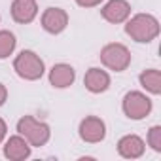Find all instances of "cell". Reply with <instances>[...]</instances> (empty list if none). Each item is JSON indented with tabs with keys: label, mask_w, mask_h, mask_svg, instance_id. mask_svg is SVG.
<instances>
[{
	"label": "cell",
	"mask_w": 161,
	"mask_h": 161,
	"mask_svg": "<svg viewBox=\"0 0 161 161\" xmlns=\"http://www.w3.org/2000/svg\"><path fill=\"white\" fill-rule=\"evenodd\" d=\"M6 99H8V91H6V87L2 84H0V106L6 103Z\"/></svg>",
	"instance_id": "18"
},
{
	"label": "cell",
	"mask_w": 161,
	"mask_h": 161,
	"mask_svg": "<svg viewBox=\"0 0 161 161\" xmlns=\"http://www.w3.org/2000/svg\"><path fill=\"white\" fill-rule=\"evenodd\" d=\"M74 78H76L74 68L70 64H64V63H59L49 70V84L53 87H59V89H64V87L72 86Z\"/></svg>",
	"instance_id": "11"
},
{
	"label": "cell",
	"mask_w": 161,
	"mask_h": 161,
	"mask_svg": "<svg viewBox=\"0 0 161 161\" xmlns=\"http://www.w3.org/2000/svg\"><path fill=\"white\" fill-rule=\"evenodd\" d=\"M101 61L114 72H123L131 64V53L123 44H108L101 51Z\"/></svg>",
	"instance_id": "4"
},
{
	"label": "cell",
	"mask_w": 161,
	"mask_h": 161,
	"mask_svg": "<svg viewBox=\"0 0 161 161\" xmlns=\"http://www.w3.org/2000/svg\"><path fill=\"white\" fill-rule=\"evenodd\" d=\"M14 68L15 72L23 78V80H38L44 74V61L34 53V51H21L15 61H14Z\"/></svg>",
	"instance_id": "3"
},
{
	"label": "cell",
	"mask_w": 161,
	"mask_h": 161,
	"mask_svg": "<svg viewBox=\"0 0 161 161\" xmlns=\"http://www.w3.org/2000/svg\"><path fill=\"white\" fill-rule=\"evenodd\" d=\"M17 131L19 135L31 144V146H44L49 140V125L44 121L34 119L32 116H25L17 121Z\"/></svg>",
	"instance_id": "2"
},
{
	"label": "cell",
	"mask_w": 161,
	"mask_h": 161,
	"mask_svg": "<svg viewBox=\"0 0 161 161\" xmlns=\"http://www.w3.org/2000/svg\"><path fill=\"white\" fill-rule=\"evenodd\" d=\"M138 80H140V86L146 91H150L153 95H159L161 93V72L159 70H155V68L144 70Z\"/></svg>",
	"instance_id": "14"
},
{
	"label": "cell",
	"mask_w": 161,
	"mask_h": 161,
	"mask_svg": "<svg viewBox=\"0 0 161 161\" xmlns=\"http://www.w3.org/2000/svg\"><path fill=\"white\" fill-rule=\"evenodd\" d=\"M4 155L12 161H21V159H27L31 155V144L21 136H10L6 146H4Z\"/></svg>",
	"instance_id": "12"
},
{
	"label": "cell",
	"mask_w": 161,
	"mask_h": 161,
	"mask_svg": "<svg viewBox=\"0 0 161 161\" xmlns=\"http://www.w3.org/2000/svg\"><path fill=\"white\" fill-rule=\"evenodd\" d=\"M125 32L135 40V42H152L159 34V23L153 15L150 14H138L125 25Z\"/></svg>",
	"instance_id": "1"
},
{
	"label": "cell",
	"mask_w": 161,
	"mask_h": 161,
	"mask_svg": "<svg viewBox=\"0 0 161 161\" xmlns=\"http://www.w3.org/2000/svg\"><path fill=\"white\" fill-rule=\"evenodd\" d=\"M84 84L91 93H103L110 86V76L101 68H89L84 78Z\"/></svg>",
	"instance_id": "13"
},
{
	"label": "cell",
	"mask_w": 161,
	"mask_h": 161,
	"mask_svg": "<svg viewBox=\"0 0 161 161\" xmlns=\"http://www.w3.org/2000/svg\"><path fill=\"white\" fill-rule=\"evenodd\" d=\"M15 49V36L10 31H0V59H6Z\"/></svg>",
	"instance_id": "15"
},
{
	"label": "cell",
	"mask_w": 161,
	"mask_h": 161,
	"mask_svg": "<svg viewBox=\"0 0 161 161\" xmlns=\"http://www.w3.org/2000/svg\"><path fill=\"white\" fill-rule=\"evenodd\" d=\"M38 14V6H36V0H14L12 4V17L14 21L27 25L31 23Z\"/></svg>",
	"instance_id": "9"
},
{
	"label": "cell",
	"mask_w": 161,
	"mask_h": 161,
	"mask_svg": "<svg viewBox=\"0 0 161 161\" xmlns=\"http://www.w3.org/2000/svg\"><path fill=\"white\" fill-rule=\"evenodd\" d=\"M101 14L108 23H123L131 14V6L127 0H110L101 10Z\"/></svg>",
	"instance_id": "8"
},
{
	"label": "cell",
	"mask_w": 161,
	"mask_h": 161,
	"mask_svg": "<svg viewBox=\"0 0 161 161\" xmlns=\"http://www.w3.org/2000/svg\"><path fill=\"white\" fill-rule=\"evenodd\" d=\"M144 140L136 135H125L119 142H118V152L121 157L125 159H136L144 153Z\"/></svg>",
	"instance_id": "10"
},
{
	"label": "cell",
	"mask_w": 161,
	"mask_h": 161,
	"mask_svg": "<svg viewBox=\"0 0 161 161\" xmlns=\"http://www.w3.org/2000/svg\"><path fill=\"white\" fill-rule=\"evenodd\" d=\"M76 2L82 8H93V6H99L103 0H76Z\"/></svg>",
	"instance_id": "17"
},
{
	"label": "cell",
	"mask_w": 161,
	"mask_h": 161,
	"mask_svg": "<svg viewBox=\"0 0 161 161\" xmlns=\"http://www.w3.org/2000/svg\"><path fill=\"white\" fill-rule=\"evenodd\" d=\"M68 25V15L61 8H47L42 15V27L49 34H59L66 29Z\"/></svg>",
	"instance_id": "7"
},
{
	"label": "cell",
	"mask_w": 161,
	"mask_h": 161,
	"mask_svg": "<svg viewBox=\"0 0 161 161\" xmlns=\"http://www.w3.org/2000/svg\"><path fill=\"white\" fill-rule=\"evenodd\" d=\"M104 135H106V125L103 119H99L95 116H89L80 123V136L89 144L101 142L104 138Z\"/></svg>",
	"instance_id": "6"
},
{
	"label": "cell",
	"mask_w": 161,
	"mask_h": 161,
	"mask_svg": "<svg viewBox=\"0 0 161 161\" xmlns=\"http://www.w3.org/2000/svg\"><path fill=\"white\" fill-rule=\"evenodd\" d=\"M148 144L155 150V152H161V127L159 125H153L148 133Z\"/></svg>",
	"instance_id": "16"
},
{
	"label": "cell",
	"mask_w": 161,
	"mask_h": 161,
	"mask_svg": "<svg viewBox=\"0 0 161 161\" xmlns=\"http://www.w3.org/2000/svg\"><path fill=\"white\" fill-rule=\"evenodd\" d=\"M6 131H8V127H6V123H4V119L0 118V142L4 140V136H6Z\"/></svg>",
	"instance_id": "19"
},
{
	"label": "cell",
	"mask_w": 161,
	"mask_h": 161,
	"mask_svg": "<svg viewBox=\"0 0 161 161\" xmlns=\"http://www.w3.org/2000/svg\"><path fill=\"white\" fill-rule=\"evenodd\" d=\"M123 112L131 119H142L152 112V101L140 91H131L123 97Z\"/></svg>",
	"instance_id": "5"
}]
</instances>
